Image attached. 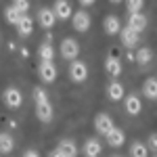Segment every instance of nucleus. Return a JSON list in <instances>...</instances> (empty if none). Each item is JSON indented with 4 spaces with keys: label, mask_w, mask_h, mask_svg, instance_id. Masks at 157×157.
<instances>
[{
    "label": "nucleus",
    "mask_w": 157,
    "mask_h": 157,
    "mask_svg": "<svg viewBox=\"0 0 157 157\" xmlns=\"http://www.w3.org/2000/svg\"><path fill=\"white\" fill-rule=\"evenodd\" d=\"M34 103H36V117L40 121H50L52 120V105H50L48 101V94H46V90L42 88V86H36L34 88Z\"/></svg>",
    "instance_id": "obj_1"
},
{
    "label": "nucleus",
    "mask_w": 157,
    "mask_h": 157,
    "mask_svg": "<svg viewBox=\"0 0 157 157\" xmlns=\"http://www.w3.org/2000/svg\"><path fill=\"white\" fill-rule=\"evenodd\" d=\"M2 101H4V105L9 109H19L23 105V94H21L19 88L9 86V88H4V92H2Z\"/></svg>",
    "instance_id": "obj_2"
},
{
    "label": "nucleus",
    "mask_w": 157,
    "mask_h": 157,
    "mask_svg": "<svg viewBox=\"0 0 157 157\" xmlns=\"http://www.w3.org/2000/svg\"><path fill=\"white\" fill-rule=\"evenodd\" d=\"M59 52L65 61H75V57L80 55V44H78V40H75V38H65V40H61Z\"/></svg>",
    "instance_id": "obj_3"
},
{
    "label": "nucleus",
    "mask_w": 157,
    "mask_h": 157,
    "mask_svg": "<svg viewBox=\"0 0 157 157\" xmlns=\"http://www.w3.org/2000/svg\"><path fill=\"white\" fill-rule=\"evenodd\" d=\"M113 128H115V124H113V120H111L109 113H97V117H94V130H97L101 136H107Z\"/></svg>",
    "instance_id": "obj_4"
},
{
    "label": "nucleus",
    "mask_w": 157,
    "mask_h": 157,
    "mask_svg": "<svg viewBox=\"0 0 157 157\" xmlns=\"http://www.w3.org/2000/svg\"><path fill=\"white\" fill-rule=\"evenodd\" d=\"M38 75H40V80L44 82V84H50V82H55L57 80V67H55V63L52 61H40V65H38Z\"/></svg>",
    "instance_id": "obj_5"
},
{
    "label": "nucleus",
    "mask_w": 157,
    "mask_h": 157,
    "mask_svg": "<svg viewBox=\"0 0 157 157\" xmlns=\"http://www.w3.org/2000/svg\"><path fill=\"white\" fill-rule=\"evenodd\" d=\"M71 25H73V29L75 32H88L90 29V15L82 9V11H75L71 15Z\"/></svg>",
    "instance_id": "obj_6"
},
{
    "label": "nucleus",
    "mask_w": 157,
    "mask_h": 157,
    "mask_svg": "<svg viewBox=\"0 0 157 157\" xmlns=\"http://www.w3.org/2000/svg\"><path fill=\"white\" fill-rule=\"evenodd\" d=\"M69 78H71V82H75V84L84 82L86 78H88L86 63H82V61H71V65H69Z\"/></svg>",
    "instance_id": "obj_7"
},
{
    "label": "nucleus",
    "mask_w": 157,
    "mask_h": 157,
    "mask_svg": "<svg viewBox=\"0 0 157 157\" xmlns=\"http://www.w3.org/2000/svg\"><path fill=\"white\" fill-rule=\"evenodd\" d=\"M52 13H55L57 19L67 21V19L73 15V9H71V4H69V0H57V2L52 4Z\"/></svg>",
    "instance_id": "obj_8"
},
{
    "label": "nucleus",
    "mask_w": 157,
    "mask_h": 157,
    "mask_svg": "<svg viewBox=\"0 0 157 157\" xmlns=\"http://www.w3.org/2000/svg\"><path fill=\"white\" fill-rule=\"evenodd\" d=\"M147 23H149V19H147V15H143V13H132L128 17V27L134 29L136 34H143L147 29Z\"/></svg>",
    "instance_id": "obj_9"
},
{
    "label": "nucleus",
    "mask_w": 157,
    "mask_h": 157,
    "mask_svg": "<svg viewBox=\"0 0 157 157\" xmlns=\"http://www.w3.org/2000/svg\"><path fill=\"white\" fill-rule=\"evenodd\" d=\"M15 27H17V34H19L21 38H27L32 32H34V19H32L29 15H21V19L17 21Z\"/></svg>",
    "instance_id": "obj_10"
},
{
    "label": "nucleus",
    "mask_w": 157,
    "mask_h": 157,
    "mask_svg": "<svg viewBox=\"0 0 157 157\" xmlns=\"http://www.w3.org/2000/svg\"><path fill=\"white\" fill-rule=\"evenodd\" d=\"M124 107H126V113H128V115H138V113L143 111L140 97H136V94H128L126 101H124Z\"/></svg>",
    "instance_id": "obj_11"
},
{
    "label": "nucleus",
    "mask_w": 157,
    "mask_h": 157,
    "mask_svg": "<svg viewBox=\"0 0 157 157\" xmlns=\"http://www.w3.org/2000/svg\"><path fill=\"white\" fill-rule=\"evenodd\" d=\"M120 38H121V44H124L126 48H132V46L138 44V34H136L134 29H130L128 25L120 29Z\"/></svg>",
    "instance_id": "obj_12"
},
{
    "label": "nucleus",
    "mask_w": 157,
    "mask_h": 157,
    "mask_svg": "<svg viewBox=\"0 0 157 157\" xmlns=\"http://www.w3.org/2000/svg\"><path fill=\"white\" fill-rule=\"evenodd\" d=\"M38 23L42 25L44 29H50L52 25L57 23V17H55L52 9H40L38 11Z\"/></svg>",
    "instance_id": "obj_13"
},
{
    "label": "nucleus",
    "mask_w": 157,
    "mask_h": 157,
    "mask_svg": "<svg viewBox=\"0 0 157 157\" xmlns=\"http://www.w3.org/2000/svg\"><path fill=\"white\" fill-rule=\"evenodd\" d=\"M105 140H107L109 147H121L124 143H126V134H124V130H121V128H117V126H115V128H113V130L105 136Z\"/></svg>",
    "instance_id": "obj_14"
},
{
    "label": "nucleus",
    "mask_w": 157,
    "mask_h": 157,
    "mask_svg": "<svg viewBox=\"0 0 157 157\" xmlns=\"http://www.w3.org/2000/svg\"><path fill=\"white\" fill-rule=\"evenodd\" d=\"M103 27H105V32H107L109 36H115V34L121 29L120 17H117V15H107L105 21H103Z\"/></svg>",
    "instance_id": "obj_15"
},
{
    "label": "nucleus",
    "mask_w": 157,
    "mask_h": 157,
    "mask_svg": "<svg viewBox=\"0 0 157 157\" xmlns=\"http://www.w3.org/2000/svg\"><path fill=\"white\" fill-rule=\"evenodd\" d=\"M105 71L111 75V78H117L121 73V61L117 57H107L105 59Z\"/></svg>",
    "instance_id": "obj_16"
},
{
    "label": "nucleus",
    "mask_w": 157,
    "mask_h": 157,
    "mask_svg": "<svg viewBox=\"0 0 157 157\" xmlns=\"http://www.w3.org/2000/svg\"><path fill=\"white\" fill-rule=\"evenodd\" d=\"M101 155V143L97 138H86L84 140V157H98Z\"/></svg>",
    "instance_id": "obj_17"
},
{
    "label": "nucleus",
    "mask_w": 157,
    "mask_h": 157,
    "mask_svg": "<svg viewBox=\"0 0 157 157\" xmlns=\"http://www.w3.org/2000/svg\"><path fill=\"white\" fill-rule=\"evenodd\" d=\"M143 94L149 101H157V78H147L143 84Z\"/></svg>",
    "instance_id": "obj_18"
},
{
    "label": "nucleus",
    "mask_w": 157,
    "mask_h": 157,
    "mask_svg": "<svg viewBox=\"0 0 157 157\" xmlns=\"http://www.w3.org/2000/svg\"><path fill=\"white\" fill-rule=\"evenodd\" d=\"M15 149V138L9 132H0V153L2 155H9Z\"/></svg>",
    "instance_id": "obj_19"
},
{
    "label": "nucleus",
    "mask_w": 157,
    "mask_h": 157,
    "mask_svg": "<svg viewBox=\"0 0 157 157\" xmlns=\"http://www.w3.org/2000/svg\"><path fill=\"white\" fill-rule=\"evenodd\" d=\"M59 149L65 153V157H75L78 155V145H75V140H71V138L59 140Z\"/></svg>",
    "instance_id": "obj_20"
},
{
    "label": "nucleus",
    "mask_w": 157,
    "mask_h": 157,
    "mask_svg": "<svg viewBox=\"0 0 157 157\" xmlns=\"http://www.w3.org/2000/svg\"><path fill=\"white\" fill-rule=\"evenodd\" d=\"M38 57H40V61H52L55 59V48H52V44L50 42H42L40 44V48H38Z\"/></svg>",
    "instance_id": "obj_21"
},
{
    "label": "nucleus",
    "mask_w": 157,
    "mask_h": 157,
    "mask_svg": "<svg viewBox=\"0 0 157 157\" xmlns=\"http://www.w3.org/2000/svg\"><path fill=\"white\" fill-rule=\"evenodd\" d=\"M124 86L120 84V82H111V84L107 86V97L111 98V101H120V98H124Z\"/></svg>",
    "instance_id": "obj_22"
},
{
    "label": "nucleus",
    "mask_w": 157,
    "mask_h": 157,
    "mask_svg": "<svg viewBox=\"0 0 157 157\" xmlns=\"http://www.w3.org/2000/svg\"><path fill=\"white\" fill-rule=\"evenodd\" d=\"M151 59H153V52H151V48H147V46L138 48V50H136V55H134V61H136L138 65H149Z\"/></svg>",
    "instance_id": "obj_23"
},
{
    "label": "nucleus",
    "mask_w": 157,
    "mask_h": 157,
    "mask_svg": "<svg viewBox=\"0 0 157 157\" xmlns=\"http://www.w3.org/2000/svg\"><path fill=\"white\" fill-rule=\"evenodd\" d=\"M130 157H149V149L145 143H132L130 147Z\"/></svg>",
    "instance_id": "obj_24"
},
{
    "label": "nucleus",
    "mask_w": 157,
    "mask_h": 157,
    "mask_svg": "<svg viewBox=\"0 0 157 157\" xmlns=\"http://www.w3.org/2000/svg\"><path fill=\"white\" fill-rule=\"evenodd\" d=\"M4 19H6V23L17 25V21L21 19V13L17 11L15 6H6V9H4Z\"/></svg>",
    "instance_id": "obj_25"
},
{
    "label": "nucleus",
    "mask_w": 157,
    "mask_h": 157,
    "mask_svg": "<svg viewBox=\"0 0 157 157\" xmlns=\"http://www.w3.org/2000/svg\"><path fill=\"white\" fill-rule=\"evenodd\" d=\"M143 6H145V0H126V9H128L130 15L132 13H140Z\"/></svg>",
    "instance_id": "obj_26"
},
{
    "label": "nucleus",
    "mask_w": 157,
    "mask_h": 157,
    "mask_svg": "<svg viewBox=\"0 0 157 157\" xmlns=\"http://www.w3.org/2000/svg\"><path fill=\"white\" fill-rule=\"evenodd\" d=\"M13 6L21 13V15H27V11H29V0H13Z\"/></svg>",
    "instance_id": "obj_27"
},
{
    "label": "nucleus",
    "mask_w": 157,
    "mask_h": 157,
    "mask_svg": "<svg viewBox=\"0 0 157 157\" xmlns=\"http://www.w3.org/2000/svg\"><path fill=\"white\" fill-rule=\"evenodd\" d=\"M147 149L157 151V132H153L151 136H149V140H147Z\"/></svg>",
    "instance_id": "obj_28"
},
{
    "label": "nucleus",
    "mask_w": 157,
    "mask_h": 157,
    "mask_svg": "<svg viewBox=\"0 0 157 157\" xmlns=\"http://www.w3.org/2000/svg\"><path fill=\"white\" fill-rule=\"evenodd\" d=\"M48 157H65V153H63L59 147H57V149H52V151L48 153Z\"/></svg>",
    "instance_id": "obj_29"
},
{
    "label": "nucleus",
    "mask_w": 157,
    "mask_h": 157,
    "mask_svg": "<svg viewBox=\"0 0 157 157\" xmlns=\"http://www.w3.org/2000/svg\"><path fill=\"white\" fill-rule=\"evenodd\" d=\"M23 157H40V153H38V151H34V149H27V151L23 153Z\"/></svg>",
    "instance_id": "obj_30"
},
{
    "label": "nucleus",
    "mask_w": 157,
    "mask_h": 157,
    "mask_svg": "<svg viewBox=\"0 0 157 157\" xmlns=\"http://www.w3.org/2000/svg\"><path fill=\"white\" fill-rule=\"evenodd\" d=\"M78 2H80L82 6H90V4H94L97 0H78Z\"/></svg>",
    "instance_id": "obj_31"
},
{
    "label": "nucleus",
    "mask_w": 157,
    "mask_h": 157,
    "mask_svg": "<svg viewBox=\"0 0 157 157\" xmlns=\"http://www.w3.org/2000/svg\"><path fill=\"white\" fill-rule=\"evenodd\" d=\"M109 2H113V4H120L121 0H109Z\"/></svg>",
    "instance_id": "obj_32"
},
{
    "label": "nucleus",
    "mask_w": 157,
    "mask_h": 157,
    "mask_svg": "<svg viewBox=\"0 0 157 157\" xmlns=\"http://www.w3.org/2000/svg\"><path fill=\"white\" fill-rule=\"evenodd\" d=\"M113 157H120V155H113Z\"/></svg>",
    "instance_id": "obj_33"
}]
</instances>
